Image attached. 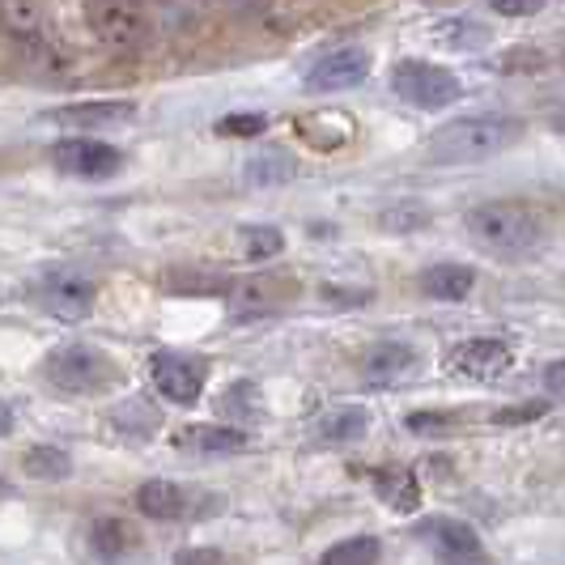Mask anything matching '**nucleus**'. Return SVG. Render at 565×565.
<instances>
[{
  "label": "nucleus",
  "mask_w": 565,
  "mask_h": 565,
  "mask_svg": "<svg viewBox=\"0 0 565 565\" xmlns=\"http://www.w3.org/2000/svg\"><path fill=\"white\" fill-rule=\"evenodd\" d=\"M523 141V119L502 111H481V115H459L451 124H443L429 145L425 158L434 167H477L498 153H507L510 145Z\"/></svg>",
  "instance_id": "1"
},
{
  "label": "nucleus",
  "mask_w": 565,
  "mask_h": 565,
  "mask_svg": "<svg viewBox=\"0 0 565 565\" xmlns=\"http://www.w3.org/2000/svg\"><path fill=\"white\" fill-rule=\"evenodd\" d=\"M463 226L481 252L498 259H527L544 247V217L519 200H484L477 209H468Z\"/></svg>",
  "instance_id": "2"
},
{
  "label": "nucleus",
  "mask_w": 565,
  "mask_h": 565,
  "mask_svg": "<svg viewBox=\"0 0 565 565\" xmlns=\"http://www.w3.org/2000/svg\"><path fill=\"white\" fill-rule=\"evenodd\" d=\"M0 30L34 68H60L64 47L39 0H0Z\"/></svg>",
  "instance_id": "3"
},
{
  "label": "nucleus",
  "mask_w": 565,
  "mask_h": 565,
  "mask_svg": "<svg viewBox=\"0 0 565 565\" xmlns=\"http://www.w3.org/2000/svg\"><path fill=\"white\" fill-rule=\"evenodd\" d=\"M85 26L111 52H141L153 39V22L141 0H85Z\"/></svg>",
  "instance_id": "4"
},
{
  "label": "nucleus",
  "mask_w": 565,
  "mask_h": 565,
  "mask_svg": "<svg viewBox=\"0 0 565 565\" xmlns=\"http://www.w3.org/2000/svg\"><path fill=\"white\" fill-rule=\"evenodd\" d=\"M43 374L64 396H89V392H103L111 383L115 366L111 358L94 344H60L56 353H47Z\"/></svg>",
  "instance_id": "5"
},
{
  "label": "nucleus",
  "mask_w": 565,
  "mask_h": 565,
  "mask_svg": "<svg viewBox=\"0 0 565 565\" xmlns=\"http://www.w3.org/2000/svg\"><path fill=\"white\" fill-rule=\"evenodd\" d=\"M392 89L408 107H422V111H438V107H451L459 103L463 85L455 73L438 68V64H425V60H404L392 73Z\"/></svg>",
  "instance_id": "6"
},
{
  "label": "nucleus",
  "mask_w": 565,
  "mask_h": 565,
  "mask_svg": "<svg viewBox=\"0 0 565 565\" xmlns=\"http://www.w3.org/2000/svg\"><path fill=\"white\" fill-rule=\"evenodd\" d=\"M149 383L153 392L179 408H192L209 383V362L188 353H153L149 358Z\"/></svg>",
  "instance_id": "7"
},
{
  "label": "nucleus",
  "mask_w": 565,
  "mask_h": 565,
  "mask_svg": "<svg viewBox=\"0 0 565 565\" xmlns=\"http://www.w3.org/2000/svg\"><path fill=\"white\" fill-rule=\"evenodd\" d=\"M34 298H39L43 311L56 315V319H85L94 298H98V285L89 281L85 273H77V268H56V273H47L43 281L34 285Z\"/></svg>",
  "instance_id": "8"
},
{
  "label": "nucleus",
  "mask_w": 565,
  "mask_h": 565,
  "mask_svg": "<svg viewBox=\"0 0 565 565\" xmlns=\"http://www.w3.org/2000/svg\"><path fill=\"white\" fill-rule=\"evenodd\" d=\"M52 162L60 174H73V179H111L115 170L124 167V153L107 141L73 137V141H60L52 149Z\"/></svg>",
  "instance_id": "9"
},
{
  "label": "nucleus",
  "mask_w": 565,
  "mask_h": 565,
  "mask_svg": "<svg viewBox=\"0 0 565 565\" xmlns=\"http://www.w3.org/2000/svg\"><path fill=\"white\" fill-rule=\"evenodd\" d=\"M510 366H514L510 344H502V340H493V337L463 340V344H455L451 358H447V370H451V374L477 379V383H493V379H502Z\"/></svg>",
  "instance_id": "10"
},
{
  "label": "nucleus",
  "mask_w": 565,
  "mask_h": 565,
  "mask_svg": "<svg viewBox=\"0 0 565 565\" xmlns=\"http://www.w3.org/2000/svg\"><path fill=\"white\" fill-rule=\"evenodd\" d=\"M370 73V52L366 47H337L323 60H315L307 73V89L311 94H344L358 89Z\"/></svg>",
  "instance_id": "11"
},
{
  "label": "nucleus",
  "mask_w": 565,
  "mask_h": 565,
  "mask_svg": "<svg viewBox=\"0 0 565 565\" xmlns=\"http://www.w3.org/2000/svg\"><path fill=\"white\" fill-rule=\"evenodd\" d=\"M137 507L149 519H192L200 514V489H188L179 481H145L137 493Z\"/></svg>",
  "instance_id": "12"
},
{
  "label": "nucleus",
  "mask_w": 565,
  "mask_h": 565,
  "mask_svg": "<svg viewBox=\"0 0 565 565\" xmlns=\"http://www.w3.org/2000/svg\"><path fill=\"white\" fill-rule=\"evenodd\" d=\"M413 370H417V349L413 344H399V340L374 344L366 353V362H362V374H366L370 387H396Z\"/></svg>",
  "instance_id": "13"
},
{
  "label": "nucleus",
  "mask_w": 565,
  "mask_h": 565,
  "mask_svg": "<svg viewBox=\"0 0 565 565\" xmlns=\"http://www.w3.org/2000/svg\"><path fill=\"white\" fill-rule=\"evenodd\" d=\"M174 447L179 451H192L200 459H222L247 447V434L243 429H230V425H183L174 434Z\"/></svg>",
  "instance_id": "14"
},
{
  "label": "nucleus",
  "mask_w": 565,
  "mask_h": 565,
  "mask_svg": "<svg viewBox=\"0 0 565 565\" xmlns=\"http://www.w3.org/2000/svg\"><path fill=\"white\" fill-rule=\"evenodd\" d=\"M422 540H429V544H434V548H438L447 562L481 553V536H477V527H472V523H463V519H451V514L425 519V523H422Z\"/></svg>",
  "instance_id": "15"
},
{
  "label": "nucleus",
  "mask_w": 565,
  "mask_h": 565,
  "mask_svg": "<svg viewBox=\"0 0 565 565\" xmlns=\"http://www.w3.org/2000/svg\"><path fill=\"white\" fill-rule=\"evenodd\" d=\"M137 107L124 103V98H103V103H73V107H60L47 119L52 124H64V128H111V124H124L132 119Z\"/></svg>",
  "instance_id": "16"
},
{
  "label": "nucleus",
  "mask_w": 565,
  "mask_h": 565,
  "mask_svg": "<svg viewBox=\"0 0 565 565\" xmlns=\"http://www.w3.org/2000/svg\"><path fill=\"white\" fill-rule=\"evenodd\" d=\"M477 285V273L468 264H434L422 273V294L434 302H463Z\"/></svg>",
  "instance_id": "17"
},
{
  "label": "nucleus",
  "mask_w": 565,
  "mask_h": 565,
  "mask_svg": "<svg viewBox=\"0 0 565 565\" xmlns=\"http://www.w3.org/2000/svg\"><path fill=\"white\" fill-rule=\"evenodd\" d=\"M370 484L383 498V507H392L396 514H413L422 507V484L408 468H379V472H370Z\"/></svg>",
  "instance_id": "18"
},
{
  "label": "nucleus",
  "mask_w": 565,
  "mask_h": 565,
  "mask_svg": "<svg viewBox=\"0 0 565 565\" xmlns=\"http://www.w3.org/2000/svg\"><path fill=\"white\" fill-rule=\"evenodd\" d=\"M370 417L366 408H358V404H344V408H332V413H323L319 422H315V438L319 443H358V438H366L370 434Z\"/></svg>",
  "instance_id": "19"
},
{
  "label": "nucleus",
  "mask_w": 565,
  "mask_h": 565,
  "mask_svg": "<svg viewBox=\"0 0 565 565\" xmlns=\"http://www.w3.org/2000/svg\"><path fill=\"white\" fill-rule=\"evenodd\" d=\"M132 544H137V536H132V527L124 519H98V523H89V548H94L98 562L107 565L124 562Z\"/></svg>",
  "instance_id": "20"
},
{
  "label": "nucleus",
  "mask_w": 565,
  "mask_h": 565,
  "mask_svg": "<svg viewBox=\"0 0 565 565\" xmlns=\"http://www.w3.org/2000/svg\"><path fill=\"white\" fill-rule=\"evenodd\" d=\"M243 174H247L252 188H281L298 174V162L281 149H268V153H255L252 162L243 167Z\"/></svg>",
  "instance_id": "21"
},
{
  "label": "nucleus",
  "mask_w": 565,
  "mask_h": 565,
  "mask_svg": "<svg viewBox=\"0 0 565 565\" xmlns=\"http://www.w3.org/2000/svg\"><path fill=\"white\" fill-rule=\"evenodd\" d=\"M379 557H383V544H379V540L353 536V540L332 544V548L319 557V565H379Z\"/></svg>",
  "instance_id": "22"
},
{
  "label": "nucleus",
  "mask_w": 565,
  "mask_h": 565,
  "mask_svg": "<svg viewBox=\"0 0 565 565\" xmlns=\"http://www.w3.org/2000/svg\"><path fill=\"white\" fill-rule=\"evenodd\" d=\"M22 463H26L30 477H39V481H64L73 472V459L60 451V447H30Z\"/></svg>",
  "instance_id": "23"
},
{
  "label": "nucleus",
  "mask_w": 565,
  "mask_h": 565,
  "mask_svg": "<svg viewBox=\"0 0 565 565\" xmlns=\"http://www.w3.org/2000/svg\"><path fill=\"white\" fill-rule=\"evenodd\" d=\"M238 238H243V255H247V259H255V264L285 252V234L277 226H247Z\"/></svg>",
  "instance_id": "24"
},
{
  "label": "nucleus",
  "mask_w": 565,
  "mask_h": 565,
  "mask_svg": "<svg viewBox=\"0 0 565 565\" xmlns=\"http://www.w3.org/2000/svg\"><path fill=\"white\" fill-rule=\"evenodd\" d=\"M434 34H438L447 47H459V52H468V47H481L484 39H489L481 22H463V18H459V22H438V26H434Z\"/></svg>",
  "instance_id": "25"
},
{
  "label": "nucleus",
  "mask_w": 565,
  "mask_h": 565,
  "mask_svg": "<svg viewBox=\"0 0 565 565\" xmlns=\"http://www.w3.org/2000/svg\"><path fill=\"white\" fill-rule=\"evenodd\" d=\"M222 408H226V413L238 425L252 422V417H255V392H252V383H238V387H230V396L222 399Z\"/></svg>",
  "instance_id": "26"
},
{
  "label": "nucleus",
  "mask_w": 565,
  "mask_h": 565,
  "mask_svg": "<svg viewBox=\"0 0 565 565\" xmlns=\"http://www.w3.org/2000/svg\"><path fill=\"white\" fill-rule=\"evenodd\" d=\"M264 128H268V115H230L217 124V132L226 137H264Z\"/></svg>",
  "instance_id": "27"
},
{
  "label": "nucleus",
  "mask_w": 565,
  "mask_h": 565,
  "mask_svg": "<svg viewBox=\"0 0 565 565\" xmlns=\"http://www.w3.org/2000/svg\"><path fill=\"white\" fill-rule=\"evenodd\" d=\"M502 18H532V13H540L548 0H489Z\"/></svg>",
  "instance_id": "28"
},
{
  "label": "nucleus",
  "mask_w": 565,
  "mask_h": 565,
  "mask_svg": "<svg viewBox=\"0 0 565 565\" xmlns=\"http://www.w3.org/2000/svg\"><path fill=\"white\" fill-rule=\"evenodd\" d=\"M174 565H222V553L217 548H183Z\"/></svg>",
  "instance_id": "29"
},
{
  "label": "nucleus",
  "mask_w": 565,
  "mask_h": 565,
  "mask_svg": "<svg viewBox=\"0 0 565 565\" xmlns=\"http://www.w3.org/2000/svg\"><path fill=\"white\" fill-rule=\"evenodd\" d=\"M540 413H544V404H523V408H507V413H498L493 422L498 425H519V422H536Z\"/></svg>",
  "instance_id": "30"
},
{
  "label": "nucleus",
  "mask_w": 565,
  "mask_h": 565,
  "mask_svg": "<svg viewBox=\"0 0 565 565\" xmlns=\"http://www.w3.org/2000/svg\"><path fill=\"white\" fill-rule=\"evenodd\" d=\"M544 387L553 396H565V362H553V366L544 370Z\"/></svg>",
  "instance_id": "31"
},
{
  "label": "nucleus",
  "mask_w": 565,
  "mask_h": 565,
  "mask_svg": "<svg viewBox=\"0 0 565 565\" xmlns=\"http://www.w3.org/2000/svg\"><path fill=\"white\" fill-rule=\"evenodd\" d=\"M9 429H13V408L0 404V434H9Z\"/></svg>",
  "instance_id": "32"
},
{
  "label": "nucleus",
  "mask_w": 565,
  "mask_h": 565,
  "mask_svg": "<svg viewBox=\"0 0 565 565\" xmlns=\"http://www.w3.org/2000/svg\"><path fill=\"white\" fill-rule=\"evenodd\" d=\"M447 565H493V562H484L481 553H472V557H455V562H447Z\"/></svg>",
  "instance_id": "33"
},
{
  "label": "nucleus",
  "mask_w": 565,
  "mask_h": 565,
  "mask_svg": "<svg viewBox=\"0 0 565 565\" xmlns=\"http://www.w3.org/2000/svg\"><path fill=\"white\" fill-rule=\"evenodd\" d=\"M562 64H565V52H562Z\"/></svg>",
  "instance_id": "34"
}]
</instances>
